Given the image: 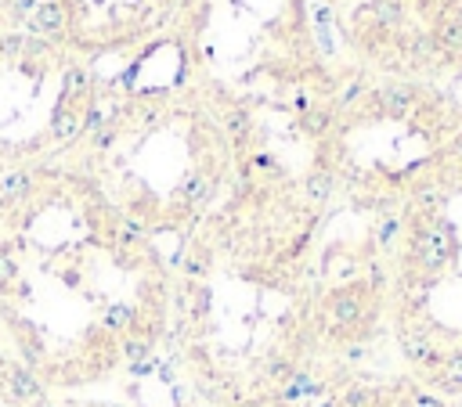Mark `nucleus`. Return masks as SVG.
I'll return each mask as SVG.
<instances>
[{
    "label": "nucleus",
    "mask_w": 462,
    "mask_h": 407,
    "mask_svg": "<svg viewBox=\"0 0 462 407\" xmlns=\"http://www.w3.org/2000/svg\"><path fill=\"white\" fill-rule=\"evenodd\" d=\"M174 321V274L76 169L0 181V332L47 393L137 368Z\"/></svg>",
    "instance_id": "nucleus-1"
},
{
    "label": "nucleus",
    "mask_w": 462,
    "mask_h": 407,
    "mask_svg": "<svg viewBox=\"0 0 462 407\" xmlns=\"http://www.w3.org/2000/svg\"><path fill=\"white\" fill-rule=\"evenodd\" d=\"M311 407H459L426 382H343L322 390Z\"/></svg>",
    "instance_id": "nucleus-2"
},
{
    "label": "nucleus",
    "mask_w": 462,
    "mask_h": 407,
    "mask_svg": "<svg viewBox=\"0 0 462 407\" xmlns=\"http://www.w3.org/2000/svg\"><path fill=\"white\" fill-rule=\"evenodd\" d=\"M51 393L11 350H0V407H47Z\"/></svg>",
    "instance_id": "nucleus-3"
},
{
    "label": "nucleus",
    "mask_w": 462,
    "mask_h": 407,
    "mask_svg": "<svg viewBox=\"0 0 462 407\" xmlns=\"http://www.w3.org/2000/svg\"><path fill=\"white\" fill-rule=\"evenodd\" d=\"M437 44L445 51H462V22H459V18H445V22H440Z\"/></svg>",
    "instance_id": "nucleus-4"
},
{
    "label": "nucleus",
    "mask_w": 462,
    "mask_h": 407,
    "mask_svg": "<svg viewBox=\"0 0 462 407\" xmlns=\"http://www.w3.org/2000/svg\"><path fill=\"white\" fill-rule=\"evenodd\" d=\"M383 105H387V112H390L394 119L405 116L408 105H412V91H408V87H387V91H383Z\"/></svg>",
    "instance_id": "nucleus-5"
},
{
    "label": "nucleus",
    "mask_w": 462,
    "mask_h": 407,
    "mask_svg": "<svg viewBox=\"0 0 462 407\" xmlns=\"http://www.w3.org/2000/svg\"><path fill=\"white\" fill-rule=\"evenodd\" d=\"M375 18H380V26H397L401 22V4L397 0H380L375 4Z\"/></svg>",
    "instance_id": "nucleus-6"
},
{
    "label": "nucleus",
    "mask_w": 462,
    "mask_h": 407,
    "mask_svg": "<svg viewBox=\"0 0 462 407\" xmlns=\"http://www.w3.org/2000/svg\"><path fill=\"white\" fill-rule=\"evenodd\" d=\"M58 22H61L58 8H44V11H40V18H36V26H40V29H58Z\"/></svg>",
    "instance_id": "nucleus-7"
},
{
    "label": "nucleus",
    "mask_w": 462,
    "mask_h": 407,
    "mask_svg": "<svg viewBox=\"0 0 462 407\" xmlns=\"http://www.w3.org/2000/svg\"><path fill=\"white\" fill-rule=\"evenodd\" d=\"M47 407H109V404H98V400H51Z\"/></svg>",
    "instance_id": "nucleus-8"
},
{
    "label": "nucleus",
    "mask_w": 462,
    "mask_h": 407,
    "mask_svg": "<svg viewBox=\"0 0 462 407\" xmlns=\"http://www.w3.org/2000/svg\"><path fill=\"white\" fill-rule=\"evenodd\" d=\"M192 407H246V404H209V400H199V404H192Z\"/></svg>",
    "instance_id": "nucleus-9"
},
{
    "label": "nucleus",
    "mask_w": 462,
    "mask_h": 407,
    "mask_svg": "<svg viewBox=\"0 0 462 407\" xmlns=\"http://www.w3.org/2000/svg\"><path fill=\"white\" fill-rule=\"evenodd\" d=\"M459 22H462V15H459Z\"/></svg>",
    "instance_id": "nucleus-10"
}]
</instances>
